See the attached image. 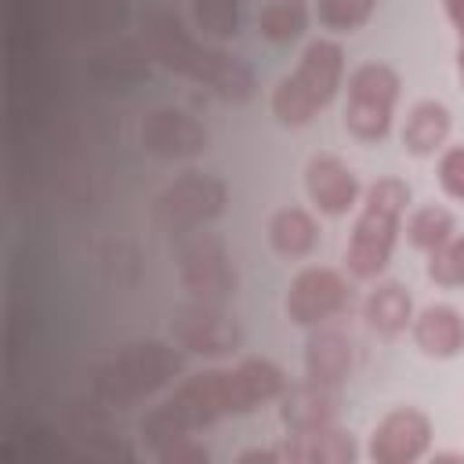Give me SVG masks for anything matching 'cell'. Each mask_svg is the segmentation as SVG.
<instances>
[{"label":"cell","instance_id":"6da1fadb","mask_svg":"<svg viewBox=\"0 0 464 464\" xmlns=\"http://www.w3.org/2000/svg\"><path fill=\"white\" fill-rule=\"evenodd\" d=\"M283 392H286V377L272 359H243L236 366L203 370L181 381L160 406H152L138 420V435L149 450H160L178 435H192L225 417L254 413L257 406L279 399Z\"/></svg>","mask_w":464,"mask_h":464},{"label":"cell","instance_id":"7a4b0ae2","mask_svg":"<svg viewBox=\"0 0 464 464\" xmlns=\"http://www.w3.org/2000/svg\"><path fill=\"white\" fill-rule=\"evenodd\" d=\"M141 29H145V44H149L152 58L160 65H167L170 72L203 83L207 91H214L225 102H246L254 94V69L228 51L196 40L181 25L178 14H170L163 7H149L141 14Z\"/></svg>","mask_w":464,"mask_h":464},{"label":"cell","instance_id":"3957f363","mask_svg":"<svg viewBox=\"0 0 464 464\" xmlns=\"http://www.w3.org/2000/svg\"><path fill=\"white\" fill-rule=\"evenodd\" d=\"M410 207V185L395 174L377 178L359 203V218L344 243V268L355 279H377L395 250L402 214Z\"/></svg>","mask_w":464,"mask_h":464},{"label":"cell","instance_id":"277c9868","mask_svg":"<svg viewBox=\"0 0 464 464\" xmlns=\"http://www.w3.org/2000/svg\"><path fill=\"white\" fill-rule=\"evenodd\" d=\"M181 366H185V359H181L178 344H167V341H130L127 348H120L116 355L102 359L91 370V392L105 406L127 410V406L149 399L152 392L167 388L181 373Z\"/></svg>","mask_w":464,"mask_h":464},{"label":"cell","instance_id":"5b68a950","mask_svg":"<svg viewBox=\"0 0 464 464\" xmlns=\"http://www.w3.org/2000/svg\"><path fill=\"white\" fill-rule=\"evenodd\" d=\"M344 80V51L337 40H312L294 72L283 76L272 91V116L286 127H304L312 123L337 94Z\"/></svg>","mask_w":464,"mask_h":464},{"label":"cell","instance_id":"8992f818","mask_svg":"<svg viewBox=\"0 0 464 464\" xmlns=\"http://www.w3.org/2000/svg\"><path fill=\"white\" fill-rule=\"evenodd\" d=\"M399 72L384 62H362L352 69L344 87V130L359 141H381L392 130L399 102Z\"/></svg>","mask_w":464,"mask_h":464},{"label":"cell","instance_id":"52a82bcc","mask_svg":"<svg viewBox=\"0 0 464 464\" xmlns=\"http://www.w3.org/2000/svg\"><path fill=\"white\" fill-rule=\"evenodd\" d=\"M228 207V188L221 178L203 170H185L174 178L152 203V218L170 236H188L210 221H218Z\"/></svg>","mask_w":464,"mask_h":464},{"label":"cell","instance_id":"ba28073f","mask_svg":"<svg viewBox=\"0 0 464 464\" xmlns=\"http://www.w3.org/2000/svg\"><path fill=\"white\" fill-rule=\"evenodd\" d=\"M178 272L185 290L196 301H210V304H225L239 294V272L232 265V254L225 246L221 236L214 232H188L181 236V250H178Z\"/></svg>","mask_w":464,"mask_h":464},{"label":"cell","instance_id":"9c48e42d","mask_svg":"<svg viewBox=\"0 0 464 464\" xmlns=\"http://www.w3.org/2000/svg\"><path fill=\"white\" fill-rule=\"evenodd\" d=\"M170 337L178 348L196 352V355H232L243 344V330L239 323L210 301H188L181 308H174L170 315Z\"/></svg>","mask_w":464,"mask_h":464},{"label":"cell","instance_id":"30bf717a","mask_svg":"<svg viewBox=\"0 0 464 464\" xmlns=\"http://www.w3.org/2000/svg\"><path fill=\"white\" fill-rule=\"evenodd\" d=\"M348 304V279L337 268L308 265L290 279L286 290V319L297 326H323Z\"/></svg>","mask_w":464,"mask_h":464},{"label":"cell","instance_id":"8fae6325","mask_svg":"<svg viewBox=\"0 0 464 464\" xmlns=\"http://www.w3.org/2000/svg\"><path fill=\"white\" fill-rule=\"evenodd\" d=\"M431 450V420L417 406H395L388 410L373 431L366 457L373 464H413Z\"/></svg>","mask_w":464,"mask_h":464},{"label":"cell","instance_id":"7c38bea8","mask_svg":"<svg viewBox=\"0 0 464 464\" xmlns=\"http://www.w3.org/2000/svg\"><path fill=\"white\" fill-rule=\"evenodd\" d=\"M141 145L160 160H188L210 149V130L185 109L160 105L141 120Z\"/></svg>","mask_w":464,"mask_h":464},{"label":"cell","instance_id":"4fadbf2b","mask_svg":"<svg viewBox=\"0 0 464 464\" xmlns=\"http://www.w3.org/2000/svg\"><path fill=\"white\" fill-rule=\"evenodd\" d=\"M304 192H308V199H312V207L319 214L341 218L352 207H359V192L362 188H359L355 170L344 160L323 152V156H312L304 163Z\"/></svg>","mask_w":464,"mask_h":464},{"label":"cell","instance_id":"5bb4252c","mask_svg":"<svg viewBox=\"0 0 464 464\" xmlns=\"http://www.w3.org/2000/svg\"><path fill=\"white\" fill-rule=\"evenodd\" d=\"M341 410V388L319 384V381H301L279 395V420L286 431H312L334 424Z\"/></svg>","mask_w":464,"mask_h":464},{"label":"cell","instance_id":"9a60e30c","mask_svg":"<svg viewBox=\"0 0 464 464\" xmlns=\"http://www.w3.org/2000/svg\"><path fill=\"white\" fill-rule=\"evenodd\" d=\"M410 334L428 359H453L464 352V315L453 304H424L413 312Z\"/></svg>","mask_w":464,"mask_h":464},{"label":"cell","instance_id":"2e32d148","mask_svg":"<svg viewBox=\"0 0 464 464\" xmlns=\"http://www.w3.org/2000/svg\"><path fill=\"white\" fill-rule=\"evenodd\" d=\"M283 460L294 464H352L359 457V446L352 439V431L326 424V428H312V431H290V439L279 446Z\"/></svg>","mask_w":464,"mask_h":464},{"label":"cell","instance_id":"e0dca14e","mask_svg":"<svg viewBox=\"0 0 464 464\" xmlns=\"http://www.w3.org/2000/svg\"><path fill=\"white\" fill-rule=\"evenodd\" d=\"M352 373V341L341 330L315 326L304 341V377L341 388Z\"/></svg>","mask_w":464,"mask_h":464},{"label":"cell","instance_id":"ac0fdd59","mask_svg":"<svg viewBox=\"0 0 464 464\" xmlns=\"http://www.w3.org/2000/svg\"><path fill=\"white\" fill-rule=\"evenodd\" d=\"M453 130V112L435 102V98H420L410 105L406 123H402V145L413 156H435L446 149V138Z\"/></svg>","mask_w":464,"mask_h":464},{"label":"cell","instance_id":"d6986e66","mask_svg":"<svg viewBox=\"0 0 464 464\" xmlns=\"http://www.w3.org/2000/svg\"><path fill=\"white\" fill-rule=\"evenodd\" d=\"M268 243L279 257H308L319 243V225L304 207H279L268 218Z\"/></svg>","mask_w":464,"mask_h":464},{"label":"cell","instance_id":"ffe728a7","mask_svg":"<svg viewBox=\"0 0 464 464\" xmlns=\"http://www.w3.org/2000/svg\"><path fill=\"white\" fill-rule=\"evenodd\" d=\"M362 315L370 330H377L381 337H395L413 323V297L402 283H377L366 294Z\"/></svg>","mask_w":464,"mask_h":464},{"label":"cell","instance_id":"44dd1931","mask_svg":"<svg viewBox=\"0 0 464 464\" xmlns=\"http://www.w3.org/2000/svg\"><path fill=\"white\" fill-rule=\"evenodd\" d=\"M257 29L268 44H294L308 29V7L304 0H268L257 14Z\"/></svg>","mask_w":464,"mask_h":464},{"label":"cell","instance_id":"7402d4cb","mask_svg":"<svg viewBox=\"0 0 464 464\" xmlns=\"http://www.w3.org/2000/svg\"><path fill=\"white\" fill-rule=\"evenodd\" d=\"M406 239H410V246H417L424 254L439 250L446 239H453V214L446 207H435V203L417 207L406 218Z\"/></svg>","mask_w":464,"mask_h":464},{"label":"cell","instance_id":"603a6c76","mask_svg":"<svg viewBox=\"0 0 464 464\" xmlns=\"http://www.w3.org/2000/svg\"><path fill=\"white\" fill-rule=\"evenodd\" d=\"M192 22L210 40H228L239 33V0H188Z\"/></svg>","mask_w":464,"mask_h":464},{"label":"cell","instance_id":"cb8c5ba5","mask_svg":"<svg viewBox=\"0 0 464 464\" xmlns=\"http://www.w3.org/2000/svg\"><path fill=\"white\" fill-rule=\"evenodd\" d=\"M373 4L377 0H315V18L334 33H355L370 22Z\"/></svg>","mask_w":464,"mask_h":464},{"label":"cell","instance_id":"d4e9b609","mask_svg":"<svg viewBox=\"0 0 464 464\" xmlns=\"http://www.w3.org/2000/svg\"><path fill=\"white\" fill-rule=\"evenodd\" d=\"M428 279L439 286H464V236H453L428 254Z\"/></svg>","mask_w":464,"mask_h":464},{"label":"cell","instance_id":"484cf974","mask_svg":"<svg viewBox=\"0 0 464 464\" xmlns=\"http://www.w3.org/2000/svg\"><path fill=\"white\" fill-rule=\"evenodd\" d=\"M435 174H439V188H442L450 199L464 203V145H450V149H442Z\"/></svg>","mask_w":464,"mask_h":464},{"label":"cell","instance_id":"4316f807","mask_svg":"<svg viewBox=\"0 0 464 464\" xmlns=\"http://www.w3.org/2000/svg\"><path fill=\"white\" fill-rule=\"evenodd\" d=\"M163 464H207L210 460V450L196 439V435H178L170 442H163L160 450H152Z\"/></svg>","mask_w":464,"mask_h":464},{"label":"cell","instance_id":"83f0119b","mask_svg":"<svg viewBox=\"0 0 464 464\" xmlns=\"http://www.w3.org/2000/svg\"><path fill=\"white\" fill-rule=\"evenodd\" d=\"M446 14H450V22H453L457 36L464 40V0H446Z\"/></svg>","mask_w":464,"mask_h":464},{"label":"cell","instance_id":"f1b7e54d","mask_svg":"<svg viewBox=\"0 0 464 464\" xmlns=\"http://www.w3.org/2000/svg\"><path fill=\"white\" fill-rule=\"evenodd\" d=\"M457 80H460V91H464V40L457 47Z\"/></svg>","mask_w":464,"mask_h":464}]
</instances>
